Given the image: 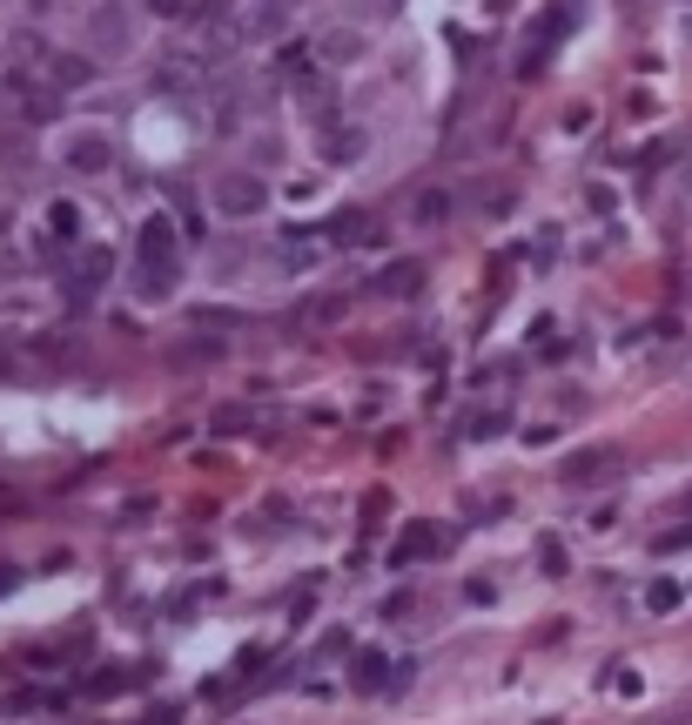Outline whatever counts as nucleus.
<instances>
[{
	"label": "nucleus",
	"instance_id": "obj_1",
	"mask_svg": "<svg viewBox=\"0 0 692 725\" xmlns=\"http://www.w3.org/2000/svg\"><path fill=\"white\" fill-rule=\"evenodd\" d=\"M135 256H141V296H162L169 282H175V222L169 216H148L141 235H135Z\"/></svg>",
	"mask_w": 692,
	"mask_h": 725
},
{
	"label": "nucleus",
	"instance_id": "obj_2",
	"mask_svg": "<svg viewBox=\"0 0 692 725\" xmlns=\"http://www.w3.org/2000/svg\"><path fill=\"white\" fill-rule=\"evenodd\" d=\"M296 8L302 0H236V8H228V34L236 40H276L296 21Z\"/></svg>",
	"mask_w": 692,
	"mask_h": 725
},
{
	"label": "nucleus",
	"instance_id": "obj_3",
	"mask_svg": "<svg viewBox=\"0 0 692 725\" xmlns=\"http://www.w3.org/2000/svg\"><path fill=\"white\" fill-rule=\"evenodd\" d=\"M262 201H269V188H262L256 175H243V169L215 182V209H222V216H256Z\"/></svg>",
	"mask_w": 692,
	"mask_h": 725
},
{
	"label": "nucleus",
	"instance_id": "obj_4",
	"mask_svg": "<svg viewBox=\"0 0 692 725\" xmlns=\"http://www.w3.org/2000/svg\"><path fill=\"white\" fill-rule=\"evenodd\" d=\"M108 275H114V256H108V249H82V256H74V269H67V296L88 303Z\"/></svg>",
	"mask_w": 692,
	"mask_h": 725
},
{
	"label": "nucleus",
	"instance_id": "obj_5",
	"mask_svg": "<svg viewBox=\"0 0 692 725\" xmlns=\"http://www.w3.org/2000/svg\"><path fill=\"white\" fill-rule=\"evenodd\" d=\"M330 242H343V249H363V242H376V222H370L363 209H350V216L330 222Z\"/></svg>",
	"mask_w": 692,
	"mask_h": 725
},
{
	"label": "nucleus",
	"instance_id": "obj_6",
	"mask_svg": "<svg viewBox=\"0 0 692 725\" xmlns=\"http://www.w3.org/2000/svg\"><path fill=\"white\" fill-rule=\"evenodd\" d=\"M431 551H437V531H431V524H417V531H404V538H397L391 564H417V557H431Z\"/></svg>",
	"mask_w": 692,
	"mask_h": 725
},
{
	"label": "nucleus",
	"instance_id": "obj_7",
	"mask_svg": "<svg viewBox=\"0 0 692 725\" xmlns=\"http://www.w3.org/2000/svg\"><path fill=\"white\" fill-rule=\"evenodd\" d=\"M67 161H74V169H108V142H101V135H74V142H67Z\"/></svg>",
	"mask_w": 692,
	"mask_h": 725
},
{
	"label": "nucleus",
	"instance_id": "obj_8",
	"mask_svg": "<svg viewBox=\"0 0 692 725\" xmlns=\"http://www.w3.org/2000/svg\"><path fill=\"white\" fill-rule=\"evenodd\" d=\"M611 464H619V457H611V451H585V457H571V483H585V477H611Z\"/></svg>",
	"mask_w": 692,
	"mask_h": 725
}]
</instances>
